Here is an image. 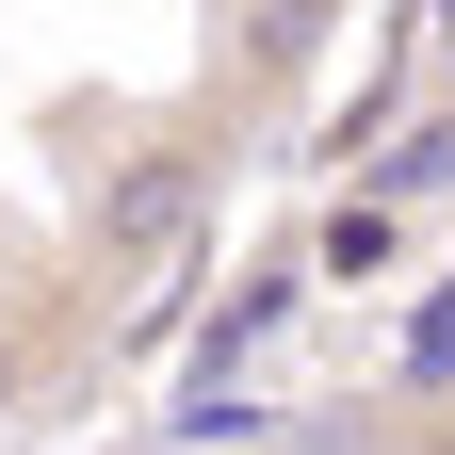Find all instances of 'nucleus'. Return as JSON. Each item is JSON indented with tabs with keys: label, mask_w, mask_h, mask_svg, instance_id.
<instances>
[{
	"label": "nucleus",
	"mask_w": 455,
	"mask_h": 455,
	"mask_svg": "<svg viewBox=\"0 0 455 455\" xmlns=\"http://www.w3.org/2000/svg\"><path fill=\"white\" fill-rule=\"evenodd\" d=\"M390 407H455V293L407 325V374H390Z\"/></svg>",
	"instance_id": "nucleus-5"
},
{
	"label": "nucleus",
	"mask_w": 455,
	"mask_h": 455,
	"mask_svg": "<svg viewBox=\"0 0 455 455\" xmlns=\"http://www.w3.org/2000/svg\"><path fill=\"white\" fill-rule=\"evenodd\" d=\"M17 390H33V325H0V407H17Z\"/></svg>",
	"instance_id": "nucleus-7"
},
{
	"label": "nucleus",
	"mask_w": 455,
	"mask_h": 455,
	"mask_svg": "<svg viewBox=\"0 0 455 455\" xmlns=\"http://www.w3.org/2000/svg\"><path fill=\"white\" fill-rule=\"evenodd\" d=\"M325 17H341V0H260V17H244V66H228V98H293L309 82V49H325Z\"/></svg>",
	"instance_id": "nucleus-3"
},
{
	"label": "nucleus",
	"mask_w": 455,
	"mask_h": 455,
	"mask_svg": "<svg viewBox=\"0 0 455 455\" xmlns=\"http://www.w3.org/2000/svg\"><path fill=\"white\" fill-rule=\"evenodd\" d=\"M390 260H407V212H390V196H358V212L309 228V276H390Z\"/></svg>",
	"instance_id": "nucleus-4"
},
{
	"label": "nucleus",
	"mask_w": 455,
	"mask_h": 455,
	"mask_svg": "<svg viewBox=\"0 0 455 455\" xmlns=\"http://www.w3.org/2000/svg\"><path fill=\"white\" fill-rule=\"evenodd\" d=\"M358 196H390L407 228H423V212L455 196V98H439V114H390V147L358 163Z\"/></svg>",
	"instance_id": "nucleus-2"
},
{
	"label": "nucleus",
	"mask_w": 455,
	"mask_h": 455,
	"mask_svg": "<svg viewBox=\"0 0 455 455\" xmlns=\"http://www.w3.org/2000/svg\"><path fill=\"white\" fill-rule=\"evenodd\" d=\"M390 455H455V407H407V423H390Z\"/></svg>",
	"instance_id": "nucleus-6"
},
{
	"label": "nucleus",
	"mask_w": 455,
	"mask_h": 455,
	"mask_svg": "<svg viewBox=\"0 0 455 455\" xmlns=\"http://www.w3.org/2000/svg\"><path fill=\"white\" fill-rule=\"evenodd\" d=\"M212 196H228V114H163L98 163V212H82V276H180L212 244Z\"/></svg>",
	"instance_id": "nucleus-1"
}]
</instances>
